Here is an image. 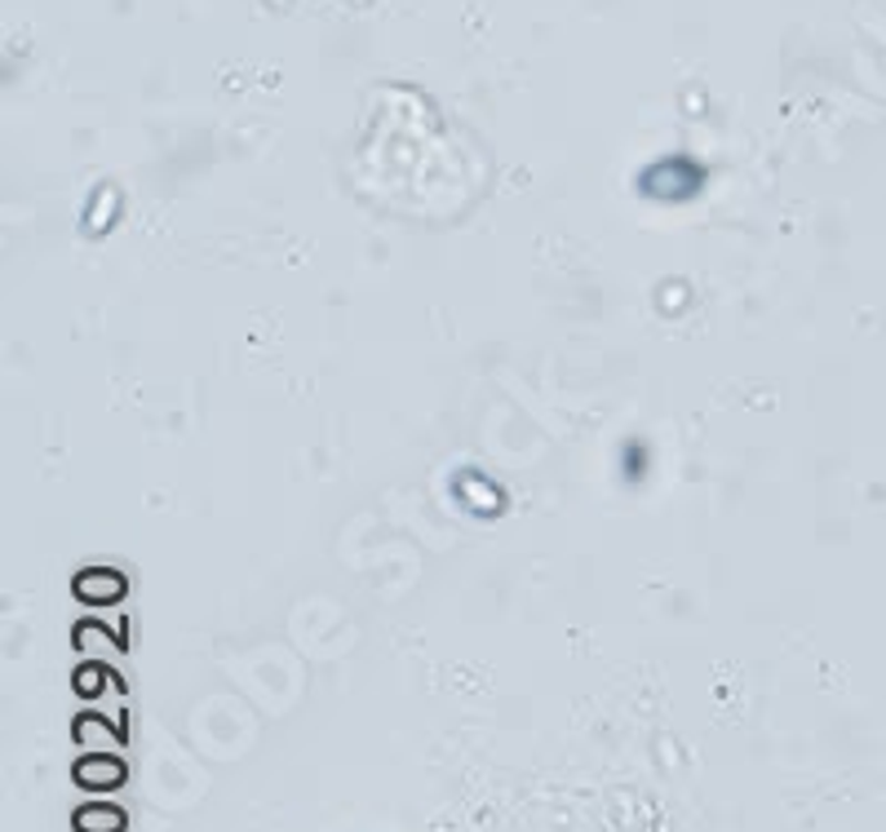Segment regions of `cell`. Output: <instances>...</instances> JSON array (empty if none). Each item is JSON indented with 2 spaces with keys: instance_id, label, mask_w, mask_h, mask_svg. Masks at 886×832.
Listing matches in <instances>:
<instances>
[{
  "instance_id": "7a4b0ae2",
  "label": "cell",
  "mask_w": 886,
  "mask_h": 832,
  "mask_svg": "<svg viewBox=\"0 0 886 832\" xmlns=\"http://www.w3.org/2000/svg\"><path fill=\"white\" fill-rule=\"evenodd\" d=\"M76 784L80 788H121L125 784V762L121 757H111V753H89V757H80L76 762Z\"/></svg>"
},
{
  "instance_id": "6da1fadb",
  "label": "cell",
  "mask_w": 886,
  "mask_h": 832,
  "mask_svg": "<svg viewBox=\"0 0 886 832\" xmlns=\"http://www.w3.org/2000/svg\"><path fill=\"white\" fill-rule=\"evenodd\" d=\"M125 589H129V580H125L116 567H89V571H80V575L71 580V593H76L80 603H89V607L121 603Z\"/></svg>"
},
{
  "instance_id": "277c9868",
  "label": "cell",
  "mask_w": 886,
  "mask_h": 832,
  "mask_svg": "<svg viewBox=\"0 0 886 832\" xmlns=\"http://www.w3.org/2000/svg\"><path fill=\"white\" fill-rule=\"evenodd\" d=\"M98 686H102L98 669H80V673H76V691H80V695H98Z\"/></svg>"
},
{
  "instance_id": "3957f363",
  "label": "cell",
  "mask_w": 886,
  "mask_h": 832,
  "mask_svg": "<svg viewBox=\"0 0 886 832\" xmlns=\"http://www.w3.org/2000/svg\"><path fill=\"white\" fill-rule=\"evenodd\" d=\"M71 828L76 832H125V810L111 801H93L71 814Z\"/></svg>"
}]
</instances>
